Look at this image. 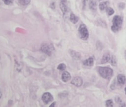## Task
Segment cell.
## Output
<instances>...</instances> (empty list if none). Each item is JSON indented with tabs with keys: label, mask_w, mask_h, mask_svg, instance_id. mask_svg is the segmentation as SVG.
Here are the masks:
<instances>
[{
	"label": "cell",
	"mask_w": 126,
	"mask_h": 107,
	"mask_svg": "<svg viewBox=\"0 0 126 107\" xmlns=\"http://www.w3.org/2000/svg\"><path fill=\"white\" fill-rule=\"evenodd\" d=\"M126 82V77L125 76H124L123 74H118L117 75V83L119 85H124Z\"/></svg>",
	"instance_id": "cell-8"
},
{
	"label": "cell",
	"mask_w": 126,
	"mask_h": 107,
	"mask_svg": "<svg viewBox=\"0 0 126 107\" xmlns=\"http://www.w3.org/2000/svg\"><path fill=\"white\" fill-rule=\"evenodd\" d=\"M42 101L45 103V104H47L49 103L50 102H51L53 100V97L52 96V94L49 92H45L42 94Z\"/></svg>",
	"instance_id": "cell-5"
},
{
	"label": "cell",
	"mask_w": 126,
	"mask_h": 107,
	"mask_svg": "<svg viewBox=\"0 0 126 107\" xmlns=\"http://www.w3.org/2000/svg\"><path fill=\"white\" fill-rule=\"evenodd\" d=\"M54 50V48L53 46L51 45V44H48V43H43L42 45H41V51L46 54L48 56H50L51 54L53 52V51Z\"/></svg>",
	"instance_id": "cell-4"
},
{
	"label": "cell",
	"mask_w": 126,
	"mask_h": 107,
	"mask_svg": "<svg viewBox=\"0 0 126 107\" xmlns=\"http://www.w3.org/2000/svg\"><path fill=\"white\" fill-rule=\"evenodd\" d=\"M110 60V56L108 53H105L104 54V55L102 58V60H101V63L102 64H104V63H108L109 60Z\"/></svg>",
	"instance_id": "cell-11"
},
{
	"label": "cell",
	"mask_w": 126,
	"mask_h": 107,
	"mask_svg": "<svg viewBox=\"0 0 126 107\" xmlns=\"http://www.w3.org/2000/svg\"><path fill=\"white\" fill-rule=\"evenodd\" d=\"M108 5V2H102L99 4V8L101 11H104L105 8H107V6Z\"/></svg>",
	"instance_id": "cell-16"
},
{
	"label": "cell",
	"mask_w": 126,
	"mask_h": 107,
	"mask_svg": "<svg viewBox=\"0 0 126 107\" xmlns=\"http://www.w3.org/2000/svg\"><path fill=\"white\" fill-rule=\"evenodd\" d=\"M122 18L120 16H115L113 18V25L111 26V30L113 32H117L122 27Z\"/></svg>",
	"instance_id": "cell-2"
},
{
	"label": "cell",
	"mask_w": 126,
	"mask_h": 107,
	"mask_svg": "<svg viewBox=\"0 0 126 107\" xmlns=\"http://www.w3.org/2000/svg\"><path fill=\"white\" fill-rule=\"evenodd\" d=\"M119 8H122H122H124L125 4H124V3H120V4L119 5Z\"/></svg>",
	"instance_id": "cell-22"
},
{
	"label": "cell",
	"mask_w": 126,
	"mask_h": 107,
	"mask_svg": "<svg viewBox=\"0 0 126 107\" xmlns=\"http://www.w3.org/2000/svg\"><path fill=\"white\" fill-rule=\"evenodd\" d=\"M71 74L68 72V71H64L63 72V74H62V80L63 82H68L70 79H71Z\"/></svg>",
	"instance_id": "cell-9"
},
{
	"label": "cell",
	"mask_w": 126,
	"mask_h": 107,
	"mask_svg": "<svg viewBox=\"0 0 126 107\" xmlns=\"http://www.w3.org/2000/svg\"><path fill=\"white\" fill-rule=\"evenodd\" d=\"M70 20H71L74 24H76V23L78 22L79 18H78L75 14H71V15H70Z\"/></svg>",
	"instance_id": "cell-14"
},
{
	"label": "cell",
	"mask_w": 126,
	"mask_h": 107,
	"mask_svg": "<svg viewBox=\"0 0 126 107\" xmlns=\"http://www.w3.org/2000/svg\"><path fill=\"white\" fill-rule=\"evenodd\" d=\"M59 7L60 9L62 10L63 14H66L68 11V2L67 0H61L59 3Z\"/></svg>",
	"instance_id": "cell-6"
},
{
	"label": "cell",
	"mask_w": 126,
	"mask_h": 107,
	"mask_svg": "<svg viewBox=\"0 0 126 107\" xmlns=\"http://www.w3.org/2000/svg\"><path fill=\"white\" fill-rule=\"evenodd\" d=\"M53 5H55V4H53V3L51 4V8H55V7H53Z\"/></svg>",
	"instance_id": "cell-24"
},
{
	"label": "cell",
	"mask_w": 126,
	"mask_h": 107,
	"mask_svg": "<svg viewBox=\"0 0 126 107\" xmlns=\"http://www.w3.org/2000/svg\"><path fill=\"white\" fill-rule=\"evenodd\" d=\"M83 65L87 66H92L94 65V58L89 57L83 62Z\"/></svg>",
	"instance_id": "cell-12"
},
{
	"label": "cell",
	"mask_w": 126,
	"mask_h": 107,
	"mask_svg": "<svg viewBox=\"0 0 126 107\" xmlns=\"http://www.w3.org/2000/svg\"><path fill=\"white\" fill-rule=\"evenodd\" d=\"M82 79L79 77H75L72 80H71V84L77 86V87H79L82 85Z\"/></svg>",
	"instance_id": "cell-7"
},
{
	"label": "cell",
	"mask_w": 126,
	"mask_h": 107,
	"mask_svg": "<svg viewBox=\"0 0 126 107\" xmlns=\"http://www.w3.org/2000/svg\"><path fill=\"white\" fill-rule=\"evenodd\" d=\"M89 8L93 11H96V2L94 0H91L89 2Z\"/></svg>",
	"instance_id": "cell-13"
},
{
	"label": "cell",
	"mask_w": 126,
	"mask_h": 107,
	"mask_svg": "<svg viewBox=\"0 0 126 107\" xmlns=\"http://www.w3.org/2000/svg\"><path fill=\"white\" fill-rule=\"evenodd\" d=\"M125 60H126V50L125 51Z\"/></svg>",
	"instance_id": "cell-26"
},
{
	"label": "cell",
	"mask_w": 126,
	"mask_h": 107,
	"mask_svg": "<svg viewBox=\"0 0 126 107\" xmlns=\"http://www.w3.org/2000/svg\"><path fill=\"white\" fill-rule=\"evenodd\" d=\"M17 2L21 5H23V6H25V5H28L30 4L31 2V0H16Z\"/></svg>",
	"instance_id": "cell-15"
},
{
	"label": "cell",
	"mask_w": 126,
	"mask_h": 107,
	"mask_svg": "<svg viewBox=\"0 0 126 107\" xmlns=\"http://www.w3.org/2000/svg\"><path fill=\"white\" fill-rule=\"evenodd\" d=\"M105 105H106V106H110V107H111V106H113V101H112V100H108L106 102H105Z\"/></svg>",
	"instance_id": "cell-20"
},
{
	"label": "cell",
	"mask_w": 126,
	"mask_h": 107,
	"mask_svg": "<svg viewBox=\"0 0 126 107\" xmlns=\"http://www.w3.org/2000/svg\"><path fill=\"white\" fill-rule=\"evenodd\" d=\"M110 63H111V65H112V66H116V65H117V61H116V56H115V55H113V56L111 57Z\"/></svg>",
	"instance_id": "cell-17"
},
{
	"label": "cell",
	"mask_w": 126,
	"mask_h": 107,
	"mask_svg": "<svg viewBox=\"0 0 126 107\" xmlns=\"http://www.w3.org/2000/svg\"><path fill=\"white\" fill-rule=\"evenodd\" d=\"M2 1L5 5H12L14 2V0H2Z\"/></svg>",
	"instance_id": "cell-21"
},
{
	"label": "cell",
	"mask_w": 126,
	"mask_h": 107,
	"mask_svg": "<svg viewBox=\"0 0 126 107\" xmlns=\"http://www.w3.org/2000/svg\"><path fill=\"white\" fill-rule=\"evenodd\" d=\"M98 72L104 79L109 80L113 75V70L109 67H99Z\"/></svg>",
	"instance_id": "cell-1"
},
{
	"label": "cell",
	"mask_w": 126,
	"mask_h": 107,
	"mask_svg": "<svg viewBox=\"0 0 126 107\" xmlns=\"http://www.w3.org/2000/svg\"><path fill=\"white\" fill-rule=\"evenodd\" d=\"M122 106H126V103H125V104H122Z\"/></svg>",
	"instance_id": "cell-27"
},
{
	"label": "cell",
	"mask_w": 126,
	"mask_h": 107,
	"mask_svg": "<svg viewBox=\"0 0 126 107\" xmlns=\"http://www.w3.org/2000/svg\"><path fill=\"white\" fill-rule=\"evenodd\" d=\"M66 69V66L64 64V63H61L57 67V69L58 70H60V71H65Z\"/></svg>",
	"instance_id": "cell-18"
},
{
	"label": "cell",
	"mask_w": 126,
	"mask_h": 107,
	"mask_svg": "<svg viewBox=\"0 0 126 107\" xmlns=\"http://www.w3.org/2000/svg\"><path fill=\"white\" fill-rule=\"evenodd\" d=\"M70 52V55L71 56L72 58H74V60H79L80 59V54L78 52H76L75 51H69Z\"/></svg>",
	"instance_id": "cell-10"
},
{
	"label": "cell",
	"mask_w": 126,
	"mask_h": 107,
	"mask_svg": "<svg viewBox=\"0 0 126 107\" xmlns=\"http://www.w3.org/2000/svg\"><path fill=\"white\" fill-rule=\"evenodd\" d=\"M1 97H2V92L0 91V98H1Z\"/></svg>",
	"instance_id": "cell-28"
},
{
	"label": "cell",
	"mask_w": 126,
	"mask_h": 107,
	"mask_svg": "<svg viewBox=\"0 0 126 107\" xmlns=\"http://www.w3.org/2000/svg\"><path fill=\"white\" fill-rule=\"evenodd\" d=\"M113 13H114V11H113V8H107V14H108V15L111 16V15L113 14Z\"/></svg>",
	"instance_id": "cell-19"
},
{
	"label": "cell",
	"mask_w": 126,
	"mask_h": 107,
	"mask_svg": "<svg viewBox=\"0 0 126 107\" xmlns=\"http://www.w3.org/2000/svg\"><path fill=\"white\" fill-rule=\"evenodd\" d=\"M99 1H101V0H99Z\"/></svg>",
	"instance_id": "cell-30"
},
{
	"label": "cell",
	"mask_w": 126,
	"mask_h": 107,
	"mask_svg": "<svg viewBox=\"0 0 126 107\" xmlns=\"http://www.w3.org/2000/svg\"><path fill=\"white\" fill-rule=\"evenodd\" d=\"M82 3H83V9L85 8V0H82Z\"/></svg>",
	"instance_id": "cell-23"
},
{
	"label": "cell",
	"mask_w": 126,
	"mask_h": 107,
	"mask_svg": "<svg viewBox=\"0 0 126 107\" xmlns=\"http://www.w3.org/2000/svg\"><path fill=\"white\" fill-rule=\"evenodd\" d=\"M125 94H126V87H125Z\"/></svg>",
	"instance_id": "cell-29"
},
{
	"label": "cell",
	"mask_w": 126,
	"mask_h": 107,
	"mask_svg": "<svg viewBox=\"0 0 126 107\" xmlns=\"http://www.w3.org/2000/svg\"><path fill=\"white\" fill-rule=\"evenodd\" d=\"M79 34L80 38L83 40H86L88 39L89 34H88V28L85 25H84V24L80 25V26L79 28Z\"/></svg>",
	"instance_id": "cell-3"
},
{
	"label": "cell",
	"mask_w": 126,
	"mask_h": 107,
	"mask_svg": "<svg viewBox=\"0 0 126 107\" xmlns=\"http://www.w3.org/2000/svg\"><path fill=\"white\" fill-rule=\"evenodd\" d=\"M55 105H56V103H52V104H51V105H50V106L51 107V106H55Z\"/></svg>",
	"instance_id": "cell-25"
}]
</instances>
